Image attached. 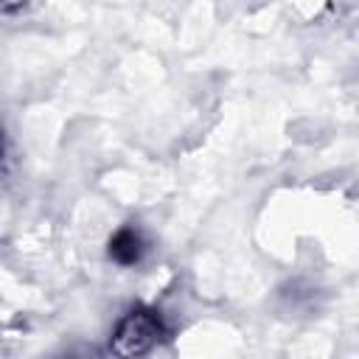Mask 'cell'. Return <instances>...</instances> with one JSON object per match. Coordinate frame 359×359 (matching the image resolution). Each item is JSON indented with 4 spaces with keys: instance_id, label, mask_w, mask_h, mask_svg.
<instances>
[{
    "instance_id": "6da1fadb",
    "label": "cell",
    "mask_w": 359,
    "mask_h": 359,
    "mask_svg": "<svg viewBox=\"0 0 359 359\" xmlns=\"http://www.w3.org/2000/svg\"><path fill=\"white\" fill-rule=\"evenodd\" d=\"M165 334L163 320L151 309H132L112 334V351L121 356L146 353L160 337Z\"/></svg>"
},
{
    "instance_id": "7a4b0ae2",
    "label": "cell",
    "mask_w": 359,
    "mask_h": 359,
    "mask_svg": "<svg viewBox=\"0 0 359 359\" xmlns=\"http://www.w3.org/2000/svg\"><path fill=\"white\" fill-rule=\"evenodd\" d=\"M107 252L118 266H135L146 252V241L135 227L126 224V227L115 230V236L107 244Z\"/></svg>"
},
{
    "instance_id": "3957f363",
    "label": "cell",
    "mask_w": 359,
    "mask_h": 359,
    "mask_svg": "<svg viewBox=\"0 0 359 359\" xmlns=\"http://www.w3.org/2000/svg\"><path fill=\"white\" fill-rule=\"evenodd\" d=\"M0 157H3V137H0Z\"/></svg>"
},
{
    "instance_id": "277c9868",
    "label": "cell",
    "mask_w": 359,
    "mask_h": 359,
    "mask_svg": "<svg viewBox=\"0 0 359 359\" xmlns=\"http://www.w3.org/2000/svg\"><path fill=\"white\" fill-rule=\"evenodd\" d=\"M14 3H22V0H14Z\"/></svg>"
}]
</instances>
